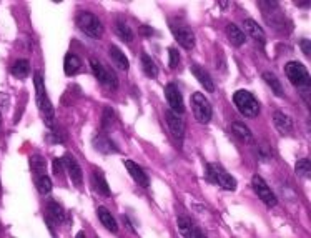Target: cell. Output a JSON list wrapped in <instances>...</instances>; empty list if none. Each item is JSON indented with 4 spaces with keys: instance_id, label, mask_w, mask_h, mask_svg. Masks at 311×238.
<instances>
[{
    "instance_id": "3",
    "label": "cell",
    "mask_w": 311,
    "mask_h": 238,
    "mask_svg": "<svg viewBox=\"0 0 311 238\" xmlns=\"http://www.w3.org/2000/svg\"><path fill=\"white\" fill-rule=\"evenodd\" d=\"M79 29L84 32L85 35H89L90 39L98 40L103 35V25L102 20L94 15L92 12H80L77 15V20H75Z\"/></svg>"
},
{
    "instance_id": "30",
    "label": "cell",
    "mask_w": 311,
    "mask_h": 238,
    "mask_svg": "<svg viewBox=\"0 0 311 238\" xmlns=\"http://www.w3.org/2000/svg\"><path fill=\"white\" fill-rule=\"evenodd\" d=\"M35 187H37V190H39V193L42 195H47V193H50L52 192V180H50V177L47 175H39V177H35Z\"/></svg>"
},
{
    "instance_id": "27",
    "label": "cell",
    "mask_w": 311,
    "mask_h": 238,
    "mask_svg": "<svg viewBox=\"0 0 311 238\" xmlns=\"http://www.w3.org/2000/svg\"><path fill=\"white\" fill-rule=\"evenodd\" d=\"M10 72H12L14 77L17 78H27L30 73V63L29 60H25V58H20V60L14 62L12 68H10Z\"/></svg>"
},
{
    "instance_id": "20",
    "label": "cell",
    "mask_w": 311,
    "mask_h": 238,
    "mask_svg": "<svg viewBox=\"0 0 311 238\" xmlns=\"http://www.w3.org/2000/svg\"><path fill=\"white\" fill-rule=\"evenodd\" d=\"M92 185L100 195H105V197L110 195V187H108L102 170H94V173H92Z\"/></svg>"
},
{
    "instance_id": "5",
    "label": "cell",
    "mask_w": 311,
    "mask_h": 238,
    "mask_svg": "<svg viewBox=\"0 0 311 238\" xmlns=\"http://www.w3.org/2000/svg\"><path fill=\"white\" fill-rule=\"evenodd\" d=\"M285 73H286L288 80H290L294 87H298V89H306V90L309 89L311 78H309V73H308L306 67H304L303 63L288 62L285 65Z\"/></svg>"
},
{
    "instance_id": "12",
    "label": "cell",
    "mask_w": 311,
    "mask_h": 238,
    "mask_svg": "<svg viewBox=\"0 0 311 238\" xmlns=\"http://www.w3.org/2000/svg\"><path fill=\"white\" fill-rule=\"evenodd\" d=\"M165 120H167V123H168V128H170V132H172L173 137L182 142V140H183V133H185L183 118L180 117L178 113H175V112L167 110V112H165Z\"/></svg>"
},
{
    "instance_id": "18",
    "label": "cell",
    "mask_w": 311,
    "mask_h": 238,
    "mask_svg": "<svg viewBox=\"0 0 311 238\" xmlns=\"http://www.w3.org/2000/svg\"><path fill=\"white\" fill-rule=\"evenodd\" d=\"M94 145H95V148L98 151H102V153H112V151H118V147L115 143H113V140H110L107 137V135H95V138H94Z\"/></svg>"
},
{
    "instance_id": "36",
    "label": "cell",
    "mask_w": 311,
    "mask_h": 238,
    "mask_svg": "<svg viewBox=\"0 0 311 238\" xmlns=\"http://www.w3.org/2000/svg\"><path fill=\"white\" fill-rule=\"evenodd\" d=\"M299 47L303 48V53L306 57H309V53H311V42L308 39H303L301 42H299Z\"/></svg>"
},
{
    "instance_id": "21",
    "label": "cell",
    "mask_w": 311,
    "mask_h": 238,
    "mask_svg": "<svg viewBox=\"0 0 311 238\" xmlns=\"http://www.w3.org/2000/svg\"><path fill=\"white\" fill-rule=\"evenodd\" d=\"M108 53H110V58H112L113 63H115L120 70H125V72H127V70L130 68L128 58L125 57V53L120 50L117 45H112L110 48H108Z\"/></svg>"
},
{
    "instance_id": "7",
    "label": "cell",
    "mask_w": 311,
    "mask_h": 238,
    "mask_svg": "<svg viewBox=\"0 0 311 238\" xmlns=\"http://www.w3.org/2000/svg\"><path fill=\"white\" fill-rule=\"evenodd\" d=\"M90 67H92V72H94L95 78L98 80V82L108 87V89H117L118 80H117V75L113 73L112 70L105 68V65H103L102 62H98L97 58H90Z\"/></svg>"
},
{
    "instance_id": "6",
    "label": "cell",
    "mask_w": 311,
    "mask_h": 238,
    "mask_svg": "<svg viewBox=\"0 0 311 238\" xmlns=\"http://www.w3.org/2000/svg\"><path fill=\"white\" fill-rule=\"evenodd\" d=\"M192 108H193V115L200 123H208L213 115L210 102L205 99V95L201 92H195L192 97Z\"/></svg>"
},
{
    "instance_id": "24",
    "label": "cell",
    "mask_w": 311,
    "mask_h": 238,
    "mask_svg": "<svg viewBox=\"0 0 311 238\" xmlns=\"http://www.w3.org/2000/svg\"><path fill=\"white\" fill-rule=\"evenodd\" d=\"M82 68V60L75 53H67L63 60V70L67 75H75Z\"/></svg>"
},
{
    "instance_id": "34",
    "label": "cell",
    "mask_w": 311,
    "mask_h": 238,
    "mask_svg": "<svg viewBox=\"0 0 311 238\" xmlns=\"http://www.w3.org/2000/svg\"><path fill=\"white\" fill-rule=\"evenodd\" d=\"M168 57H170V62H168V65H170V68H177L178 63H180V53L177 48H168Z\"/></svg>"
},
{
    "instance_id": "16",
    "label": "cell",
    "mask_w": 311,
    "mask_h": 238,
    "mask_svg": "<svg viewBox=\"0 0 311 238\" xmlns=\"http://www.w3.org/2000/svg\"><path fill=\"white\" fill-rule=\"evenodd\" d=\"M47 220L52 225H60L65 220V212L62 208V205L57 202H48L47 205Z\"/></svg>"
},
{
    "instance_id": "4",
    "label": "cell",
    "mask_w": 311,
    "mask_h": 238,
    "mask_svg": "<svg viewBox=\"0 0 311 238\" xmlns=\"http://www.w3.org/2000/svg\"><path fill=\"white\" fill-rule=\"evenodd\" d=\"M206 177L211 183L215 185L225 188L228 192H235L237 190V180L228 173L221 165L218 164H208L206 165Z\"/></svg>"
},
{
    "instance_id": "22",
    "label": "cell",
    "mask_w": 311,
    "mask_h": 238,
    "mask_svg": "<svg viewBox=\"0 0 311 238\" xmlns=\"http://www.w3.org/2000/svg\"><path fill=\"white\" fill-rule=\"evenodd\" d=\"M226 35H228V39H230V42L233 43L235 47H242L245 43V40H247V35H245L242 32V29H240L238 25H235V24L226 25Z\"/></svg>"
},
{
    "instance_id": "33",
    "label": "cell",
    "mask_w": 311,
    "mask_h": 238,
    "mask_svg": "<svg viewBox=\"0 0 311 238\" xmlns=\"http://www.w3.org/2000/svg\"><path fill=\"white\" fill-rule=\"evenodd\" d=\"M113 122H115V112H113L110 107H105L103 108V115H102L103 128H110Z\"/></svg>"
},
{
    "instance_id": "26",
    "label": "cell",
    "mask_w": 311,
    "mask_h": 238,
    "mask_svg": "<svg viewBox=\"0 0 311 238\" xmlns=\"http://www.w3.org/2000/svg\"><path fill=\"white\" fill-rule=\"evenodd\" d=\"M115 34L118 35L120 40H123L127 43L133 42V32H132V29H130V25L127 24V22H123V20L115 22Z\"/></svg>"
},
{
    "instance_id": "29",
    "label": "cell",
    "mask_w": 311,
    "mask_h": 238,
    "mask_svg": "<svg viewBox=\"0 0 311 238\" xmlns=\"http://www.w3.org/2000/svg\"><path fill=\"white\" fill-rule=\"evenodd\" d=\"M141 68H143L146 77H150V78H155L158 75V67L155 65V62L151 60V57L146 55V53L141 55Z\"/></svg>"
},
{
    "instance_id": "1",
    "label": "cell",
    "mask_w": 311,
    "mask_h": 238,
    "mask_svg": "<svg viewBox=\"0 0 311 238\" xmlns=\"http://www.w3.org/2000/svg\"><path fill=\"white\" fill-rule=\"evenodd\" d=\"M34 82H35V99H37V107H39V112L45 122L47 127H53L55 125V112H53V105L50 99L47 95V90H45V84H43V77L40 72L35 73L34 77Z\"/></svg>"
},
{
    "instance_id": "17",
    "label": "cell",
    "mask_w": 311,
    "mask_h": 238,
    "mask_svg": "<svg viewBox=\"0 0 311 238\" xmlns=\"http://www.w3.org/2000/svg\"><path fill=\"white\" fill-rule=\"evenodd\" d=\"M273 122H275V127L278 128V132H280V133H283V135L291 133L293 122H291V118L286 115V113L275 112V115H273Z\"/></svg>"
},
{
    "instance_id": "32",
    "label": "cell",
    "mask_w": 311,
    "mask_h": 238,
    "mask_svg": "<svg viewBox=\"0 0 311 238\" xmlns=\"http://www.w3.org/2000/svg\"><path fill=\"white\" fill-rule=\"evenodd\" d=\"M294 170H296V173L299 177L303 178H308L311 175V162L309 158H301L296 164V167H294Z\"/></svg>"
},
{
    "instance_id": "14",
    "label": "cell",
    "mask_w": 311,
    "mask_h": 238,
    "mask_svg": "<svg viewBox=\"0 0 311 238\" xmlns=\"http://www.w3.org/2000/svg\"><path fill=\"white\" fill-rule=\"evenodd\" d=\"M190 70H192V73L195 75V78L198 80V84L203 87L206 92H215L213 80H211L210 73L206 72L203 67H200V65H196V63H192V65H190Z\"/></svg>"
},
{
    "instance_id": "10",
    "label": "cell",
    "mask_w": 311,
    "mask_h": 238,
    "mask_svg": "<svg viewBox=\"0 0 311 238\" xmlns=\"http://www.w3.org/2000/svg\"><path fill=\"white\" fill-rule=\"evenodd\" d=\"M165 97H167V102L168 105H170L172 112L178 113V115H182L185 112V105H183V97L180 94L178 87L175 84H168L165 87Z\"/></svg>"
},
{
    "instance_id": "28",
    "label": "cell",
    "mask_w": 311,
    "mask_h": 238,
    "mask_svg": "<svg viewBox=\"0 0 311 238\" xmlns=\"http://www.w3.org/2000/svg\"><path fill=\"white\" fill-rule=\"evenodd\" d=\"M30 169H32V172H34L35 177L45 175V172H47V162H45V158L40 156V155H32L30 156Z\"/></svg>"
},
{
    "instance_id": "8",
    "label": "cell",
    "mask_w": 311,
    "mask_h": 238,
    "mask_svg": "<svg viewBox=\"0 0 311 238\" xmlns=\"http://www.w3.org/2000/svg\"><path fill=\"white\" fill-rule=\"evenodd\" d=\"M170 30H172L173 37H175V40L183 48H187V50H192V48L195 47V34H193L192 29H190L188 25L180 24V22H172Z\"/></svg>"
},
{
    "instance_id": "25",
    "label": "cell",
    "mask_w": 311,
    "mask_h": 238,
    "mask_svg": "<svg viewBox=\"0 0 311 238\" xmlns=\"http://www.w3.org/2000/svg\"><path fill=\"white\" fill-rule=\"evenodd\" d=\"M263 80H265V84L270 87L271 92H273V94H275L276 97H283L285 90H283V85H281V82H280V78H276L275 73L263 72Z\"/></svg>"
},
{
    "instance_id": "2",
    "label": "cell",
    "mask_w": 311,
    "mask_h": 238,
    "mask_svg": "<svg viewBox=\"0 0 311 238\" xmlns=\"http://www.w3.org/2000/svg\"><path fill=\"white\" fill-rule=\"evenodd\" d=\"M233 104L237 105L238 112L243 117L255 118L260 113V102L255 99V95L248 90H238L233 95Z\"/></svg>"
},
{
    "instance_id": "38",
    "label": "cell",
    "mask_w": 311,
    "mask_h": 238,
    "mask_svg": "<svg viewBox=\"0 0 311 238\" xmlns=\"http://www.w3.org/2000/svg\"><path fill=\"white\" fill-rule=\"evenodd\" d=\"M298 7H309V2H296Z\"/></svg>"
},
{
    "instance_id": "13",
    "label": "cell",
    "mask_w": 311,
    "mask_h": 238,
    "mask_svg": "<svg viewBox=\"0 0 311 238\" xmlns=\"http://www.w3.org/2000/svg\"><path fill=\"white\" fill-rule=\"evenodd\" d=\"M125 164V169L128 170V173H130V177L133 178V180L138 183L140 187H148L150 185V178H148V175H146V172L141 169V167L138 165V164H135V162H132V160H125L123 162Z\"/></svg>"
},
{
    "instance_id": "39",
    "label": "cell",
    "mask_w": 311,
    "mask_h": 238,
    "mask_svg": "<svg viewBox=\"0 0 311 238\" xmlns=\"http://www.w3.org/2000/svg\"><path fill=\"white\" fill-rule=\"evenodd\" d=\"M75 238H87V236H85V233H84V231H79V233H77V236H75Z\"/></svg>"
},
{
    "instance_id": "9",
    "label": "cell",
    "mask_w": 311,
    "mask_h": 238,
    "mask_svg": "<svg viewBox=\"0 0 311 238\" xmlns=\"http://www.w3.org/2000/svg\"><path fill=\"white\" fill-rule=\"evenodd\" d=\"M252 187H253L255 193L258 195V198L266 205V207L271 208V207H275V205L278 203L276 195L271 192V188L268 187V183H266L260 175H253V178H252Z\"/></svg>"
},
{
    "instance_id": "31",
    "label": "cell",
    "mask_w": 311,
    "mask_h": 238,
    "mask_svg": "<svg viewBox=\"0 0 311 238\" xmlns=\"http://www.w3.org/2000/svg\"><path fill=\"white\" fill-rule=\"evenodd\" d=\"M231 132L237 135L238 138L247 140V142H252V132H250V128L247 125H243V123L235 122L231 125Z\"/></svg>"
},
{
    "instance_id": "23",
    "label": "cell",
    "mask_w": 311,
    "mask_h": 238,
    "mask_svg": "<svg viewBox=\"0 0 311 238\" xmlns=\"http://www.w3.org/2000/svg\"><path fill=\"white\" fill-rule=\"evenodd\" d=\"M177 225H178V230H180V233H182L185 238H193L195 236V231L198 230L196 228V225L193 223L192 220L188 218V216H178V220H177Z\"/></svg>"
},
{
    "instance_id": "15",
    "label": "cell",
    "mask_w": 311,
    "mask_h": 238,
    "mask_svg": "<svg viewBox=\"0 0 311 238\" xmlns=\"http://www.w3.org/2000/svg\"><path fill=\"white\" fill-rule=\"evenodd\" d=\"M243 25H245V30H247V34L252 37V39L256 42V43H260L261 47H265V43H266V35H265V32L263 29L256 24L255 20L252 19H247L243 22Z\"/></svg>"
},
{
    "instance_id": "35",
    "label": "cell",
    "mask_w": 311,
    "mask_h": 238,
    "mask_svg": "<svg viewBox=\"0 0 311 238\" xmlns=\"http://www.w3.org/2000/svg\"><path fill=\"white\" fill-rule=\"evenodd\" d=\"M53 173H55V177H62V173H63V162L62 158H55L53 160Z\"/></svg>"
},
{
    "instance_id": "37",
    "label": "cell",
    "mask_w": 311,
    "mask_h": 238,
    "mask_svg": "<svg viewBox=\"0 0 311 238\" xmlns=\"http://www.w3.org/2000/svg\"><path fill=\"white\" fill-rule=\"evenodd\" d=\"M193 238H206V236H205L203 233H201L200 230H196V231H195V236H193Z\"/></svg>"
},
{
    "instance_id": "11",
    "label": "cell",
    "mask_w": 311,
    "mask_h": 238,
    "mask_svg": "<svg viewBox=\"0 0 311 238\" xmlns=\"http://www.w3.org/2000/svg\"><path fill=\"white\" fill-rule=\"evenodd\" d=\"M62 162H63V167H65V169H67V172H68L70 180H72L77 187H80V185H82V180H84V172H82L77 158H75L73 155L67 153V155H65L63 158H62Z\"/></svg>"
},
{
    "instance_id": "19",
    "label": "cell",
    "mask_w": 311,
    "mask_h": 238,
    "mask_svg": "<svg viewBox=\"0 0 311 238\" xmlns=\"http://www.w3.org/2000/svg\"><path fill=\"white\" fill-rule=\"evenodd\" d=\"M97 215H98V218H100L102 221V225L105 226V228L108 231H112V233H117V230H118V225H117V220L113 218V215L108 212V210L105 207H100L97 210Z\"/></svg>"
}]
</instances>
